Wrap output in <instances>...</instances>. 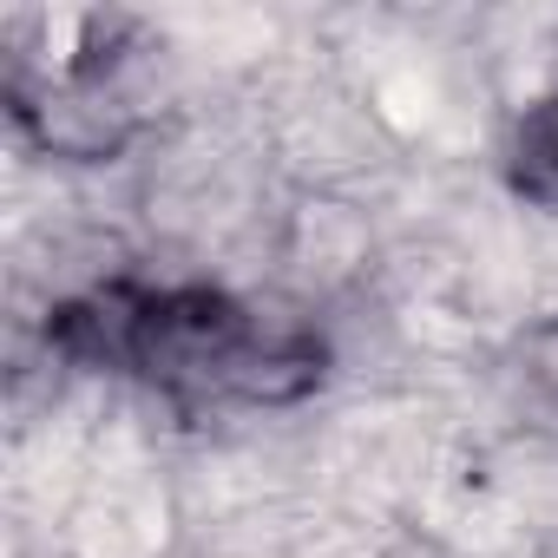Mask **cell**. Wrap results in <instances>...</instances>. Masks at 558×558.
<instances>
[{"instance_id":"obj_1","label":"cell","mask_w":558,"mask_h":558,"mask_svg":"<svg viewBox=\"0 0 558 558\" xmlns=\"http://www.w3.org/2000/svg\"><path fill=\"white\" fill-rule=\"evenodd\" d=\"M525 165L545 171V184L558 191V106H545V112L525 125Z\"/></svg>"}]
</instances>
